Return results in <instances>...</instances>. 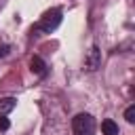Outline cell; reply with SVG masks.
Listing matches in <instances>:
<instances>
[{
	"label": "cell",
	"instance_id": "6da1fadb",
	"mask_svg": "<svg viewBox=\"0 0 135 135\" xmlns=\"http://www.w3.org/2000/svg\"><path fill=\"white\" fill-rule=\"evenodd\" d=\"M59 23H61V8H51V11H46L34 25H32V34L34 36H40V34H51L53 30H57L59 27Z\"/></svg>",
	"mask_w": 135,
	"mask_h": 135
},
{
	"label": "cell",
	"instance_id": "7a4b0ae2",
	"mask_svg": "<svg viewBox=\"0 0 135 135\" xmlns=\"http://www.w3.org/2000/svg\"><path fill=\"white\" fill-rule=\"evenodd\" d=\"M95 129H97L95 118L91 114H86V112H80V114H76L72 118V131H74V135H95Z\"/></svg>",
	"mask_w": 135,
	"mask_h": 135
},
{
	"label": "cell",
	"instance_id": "3957f363",
	"mask_svg": "<svg viewBox=\"0 0 135 135\" xmlns=\"http://www.w3.org/2000/svg\"><path fill=\"white\" fill-rule=\"evenodd\" d=\"M99 65H101V51H99L97 44H93V46L89 49L86 57H84V70H86V72H95Z\"/></svg>",
	"mask_w": 135,
	"mask_h": 135
},
{
	"label": "cell",
	"instance_id": "277c9868",
	"mask_svg": "<svg viewBox=\"0 0 135 135\" xmlns=\"http://www.w3.org/2000/svg\"><path fill=\"white\" fill-rule=\"evenodd\" d=\"M30 70L34 72V74H38V76H46V63L42 61V57H38V55H34L32 59H30Z\"/></svg>",
	"mask_w": 135,
	"mask_h": 135
},
{
	"label": "cell",
	"instance_id": "5b68a950",
	"mask_svg": "<svg viewBox=\"0 0 135 135\" xmlns=\"http://www.w3.org/2000/svg\"><path fill=\"white\" fill-rule=\"evenodd\" d=\"M101 131H103V135H118V124H116L114 120L105 118V120L101 122Z\"/></svg>",
	"mask_w": 135,
	"mask_h": 135
},
{
	"label": "cell",
	"instance_id": "8992f818",
	"mask_svg": "<svg viewBox=\"0 0 135 135\" xmlns=\"http://www.w3.org/2000/svg\"><path fill=\"white\" fill-rule=\"evenodd\" d=\"M15 105H17V99H15V97H4V99H0V114L4 116V114L11 112Z\"/></svg>",
	"mask_w": 135,
	"mask_h": 135
},
{
	"label": "cell",
	"instance_id": "52a82bcc",
	"mask_svg": "<svg viewBox=\"0 0 135 135\" xmlns=\"http://www.w3.org/2000/svg\"><path fill=\"white\" fill-rule=\"evenodd\" d=\"M124 120H127V122H131V124L135 122V105H133V103L124 110Z\"/></svg>",
	"mask_w": 135,
	"mask_h": 135
},
{
	"label": "cell",
	"instance_id": "ba28073f",
	"mask_svg": "<svg viewBox=\"0 0 135 135\" xmlns=\"http://www.w3.org/2000/svg\"><path fill=\"white\" fill-rule=\"evenodd\" d=\"M8 127H11V122H8V118H6V116H2V114H0V131H6V129H8Z\"/></svg>",
	"mask_w": 135,
	"mask_h": 135
},
{
	"label": "cell",
	"instance_id": "9c48e42d",
	"mask_svg": "<svg viewBox=\"0 0 135 135\" xmlns=\"http://www.w3.org/2000/svg\"><path fill=\"white\" fill-rule=\"evenodd\" d=\"M8 51H11V46H8V44H2V46H0V57L8 55Z\"/></svg>",
	"mask_w": 135,
	"mask_h": 135
}]
</instances>
